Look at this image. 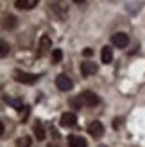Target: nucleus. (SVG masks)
<instances>
[{
    "label": "nucleus",
    "instance_id": "nucleus-1",
    "mask_svg": "<svg viewBox=\"0 0 145 147\" xmlns=\"http://www.w3.org/2000/svg\"><path fill=\"white\" fill-rule=\"evenodd\" d=\"M14 79L21 84H34L40 79V76L38 74H27V72H21V70H14Z\"/></svg>",
    "mask_w": 145,
    "mask_h": 147
},
{
    "label": "nucleus",
    "instance_id": "nucleus-2",
    "mask_svg": "<svg viewBox=\"0 0 145 147\" xmlns=\"http://www.w3.org/2000/svg\"><path fill=\"white\" fill-rule=\"evenodd\" d=\"M56 86L59 88L61 92H68V90H72L74 83H72V79L66 76V74H59V76L56 77Z\"/></svg>",
    "mask_w": 145,
    "mask_h": 147
},
{
    "label": "nucleus",
    "instance_id": "nucleus-3",
    "mask_svg": "<svg viewBox=\"0 0 145 147\" xmlns=\"http://www.w3.org/2000/svg\"><path fill=\"white\" fill-rule=\"evenodd\" d=\"M111 43L115 47H118V49H126L129 45V36L126 32H115L111 36Z\"/></svg>",
    "mask_w": 145,
    "mask_h": 147
},
{
    "label": "nucleus",
    "instance_id": "nucleus-4",
    "mask_svg": "<svg viewBox=\"0 0 145 147\" xmlns=\"http://www.w3.org/2000/svg\"><path fill=\"white\" fill-rule=\"evenodd\" d=\"M52 9H54V13H56L61 20L68 14V5H66V2H64V0H54V2H52Z\"/></svg>",
    "mask_w": 145,
    "mask_h": 147
},
{
    "label": "nucleus",
    "instance_id": "nucleus-5",
    "mask_svg": "<svg viewBox=\"0 0 145 147\" xmlns=\"http://www.w3.org/2000/svg\"><path fill=\"white\" fill-rule=\"evenodd\" d=\"M81 99H83V102H84V106H90V108H93V106H97L99 102H100V99L97 97L93 92H90V90H86V92H83L81 93Z\"/></svg>",
    "mask_w": 145,
    "mask_h": 147
},
{
    "label": "nucleus",
    "instance_id": "nucleus-6",
    "mask_svg": "<svg viewBox=\"0 0 145 147\" xmlns=\"http://www.w3.org/2000/svg\"><path fill=\"white\" fill-rule=\"evenodd\" d=\"M88 133H90L93 138H100V136L104 135V126H102L99 120H93L90 126H88Z\"/></svg>",
    "mask_w": 145,
    "mask_h": 147
},
{
    "label": "nucleus",
    "instance_id": "nucleus-7",
    "mask_svg": "<svg viewBox=\"0 0 145 147\" xmlns=\"http://www.w3.org/2000/svg\"><path fill=\"white\" fill-rule=\"evenodd\" d=\"M66 142H68L70 147H86V145H88L86 138H83L81 135H70L66 138Z\"/></svg>",
    "mask_w": 145,
    "mask_h": 147
},
{
    "label": "nucleus",
    "instance_id": "nucleus-8",
    "mask_svg": "<svg viewBox=\"0 0 145 147\" xmlns=\"http://www.w3.org/2000/svg\"><path fill=\"white\" fill-rule=\"evenodd\" d=\"M97 70H99V67L95 63H91V61H86V63L81 65V74L84 77H90V76H93V74H97Z\"/></svg>",
    "mask_w": 145,
    "mask_h": 147
},
{
    "label": "nucleus",
    "instance_id": "nucleus-9",
    "mask_svg": "<svg viewBox=\"0 0 145 147\" xmlns=\"http://www.w3.org/2000/svg\"><path fill=\"white\" fill-rule=\"evenodd\" d=\"M75 124H77L75 113H63L61 115V126H64V127H74Z\"/></svg>",
    "mask_w": 145,
    "mask_h": 147
},
{
    "label": "nucleus",
    "instance_id": "nucleus-10",
    "mask_svg": "<svg viewBox=\"0 0 145 147\" xmlns=\"http://www.w3.org/2000/svg\"><path fill=\"white\" fill-rule=\"evenodd\" d=\"M38 2L40 0H16V5L18 9H25V11H29V9H34L36 5H38Z\"/></svg>",
    "mask_w": 145,
    "mask_h": 147
},
{
    "label": "nucleus",
    "instance_id": "nucleus-11",
    "mask_svg": "<svg viewBox=\"0 0 145 147\" xmlns=\"http://www.w3.org/2000/svg\"><path fill=\"white\" fill-rule=\"evenodd\" d=\"M38 49H40V50H38V56H40V57L45 54L48 49H52V43H50V38H48V36H41V40H40V47H38Z\"/></svg>",
    "mask_w": 145,
    "mask_h": 147
},
{
    "label": "nucleus",
    "instance_id": "nucleus-12",
    "mask_svg": "<svg viewBox=\"0 0 145 147\" xmlns=\"http://www.w3.org/2000/svg\"><path fill=\"white\" fill-rule=\"evenodd\" d=\"M111 59H113V50L109 49V45L102 47V52H100V61L106 63V65H109V63H111Z\"/></svg>",
    "mask_w": 145,
    "mask_h": 147
},
{
    "label": "nucleus",
    "instance_id": "nucleus-13",
    "mask_svg": "<svg viewBox=\"0 0 145 147\" xmlns=\"http://www.w3.org/2000/svg\"><path fill=\"white\" fill-rule=\"evenodd\" d=\"M34 135L38 140H45V129H43V124L41 122H36L34 124Z\"/></svg>",
    "mask_w": 145,
    "mask_h": 147
},
{
    "label": "nucleus",
    "instance_id": "nucleus-14",
    "mask_svg": "<svg viewBox=\"0 0 145 147\" xmlns=\"http://www.w3.org/2000/svg\"><path fill=\"white\" fill-rule=\"evenodd\" d=\"M9 106H13L14 109H18V111H21V108H23V102H21L20 99H13V97H5L4 99Z\"/></svg>",
    "mask_w": 145,
    "mask_h": 147
},
{
    "label": "nucleus",
    "instance_id": "nucleus-15",
    "mask_svg": "<svg viewBox=\"0 0 145 147\" xmlns=\"http://www.w3.org/2000/svg\"><path fill=\"white\" fill-rule=\"evenodd\" d=\"M4 27H5V29H14V27H16V18H14L13 14H9V16H5Z\"/></svg>",
    "mask_w": 145,
    "mask_h": 147
},
{
    "label": "nucleus",
    "instance_id": "nucleus-16",
    "mask_svg": "<svg viewBox=\"0 0 145 147\" xmlns=\"http://www.w3.org/2000/svg\"><path fill=\"white\" fill-rule=\"evenodd\" d=\"M61 59H63V50L61 49H54L52 50V63L56 65V63H61Z\"/></svg>",
    "mask_w": 145,
    "mask_h": 147
},
{
    "label": "nucleus",
    "instance_id": "nucleus-17",
    "mask_svg": "<svg viewBox=\"0 0 145 147\" xmlns=\"http://www.w3.org/2000/svg\"><path fill=\"white\" fill-rule=\"evenodd\" d=\"M70 104L74 106L75 109H81V108L84 106V102H83V99H81V95H79V97H72V99H70Z\"/></svg>",
    "mask_w": 145,
    "mask_h": 147
},
{
    "label": "nucleus",
    "instance_id": "nucleus-18",
    "mask_svg": "<svg viewBox=\"0 0 145 147\" xmlns=\"http://www.w3.org/2000/svg\"><path fill=\"white\" fill-rule=\"evenodd\" d=\"M16 145H18V147H31V138H29V136L18 138V140H16Z\"/></svg>",
    "mask_w": 145,
    "mask_h": 147
},
{
    "label": "nucleus",
    "instance_id": "nucleus-19",
    "mask_svg": "<svg viewBox=\"0 0 145 147\" xmlns=\"http://www.w3.org/2000/svg\"><path fill=\"white\" fill-rule=\"evenodd\" d=\"M7 50H9V47H7V43H5V41H2V50H0V56H2V57H5V56H7Z\"/></svg>",
    "mask_w": 145,
    "mask_h": 147
},
{
    "label": "nucleus",
    "instance_id": "nucleus-20",
    "mask_svg": "<svg viewBox=\"0 0 145 147\" xmlns=\"http://www.w3.org/2000/svg\"><path fill=\"white\" fill-rule=\"evenodd\" d=\"M83 54H84L86 57H90V56L93 54V50H91V49H84V50H83Z\"/></svg>",
    "mask_w": 145,
    "mask_h": 147
},
{
    "label": "nucleus",
    "instance_id": "nucleus-21",
    "mask_svg": "<svg viewBox=\"0 0 145 147\" xmlns=\"http://www.w3.org/2000/svg\"><path fill=\"white\" fill-rule=\"evenodd\" d=\"M120 120H122V119H115V124H113V126L118 127V126H120Z\"/></svg>",
    "mask_w": 145,
    "mask_h": 147
},
{
    "label": "nucleus",
    "instance_id": "nucleus-22",
    "mask_svg": "<svg viewBox=\"0 0 145 147\" xmlns=\"http://www.w3.org/2000/svg\"><path fill=\"white\" fill-rule=\"evenodd\" d=\"M74 2H75V4H83V2H84V0H74Z\"/></svg>",
    "mask_w": 145,
    "mask_h": 147
},
{
    "label": "nucleus",
    "instance_id": "nucleus-23",
    "mask_svg": "<svg viewBox=\"0 0 145 147\" xmlns=\"http://www.w3.org/2000/svg\"><path fill=\"white\" fill-rule=\"evenodd\" d=\"M48 147H57V145H52V144H50V145H48Z\"/></svg>",
    "mask_w": 145,
    "mask_h": 147
}]
</instances>
